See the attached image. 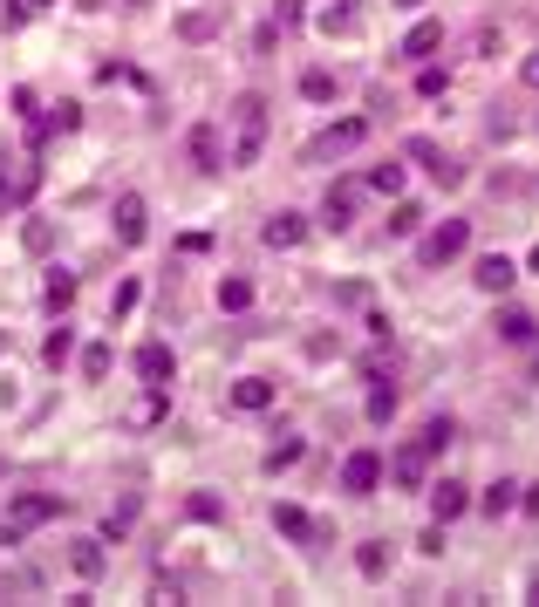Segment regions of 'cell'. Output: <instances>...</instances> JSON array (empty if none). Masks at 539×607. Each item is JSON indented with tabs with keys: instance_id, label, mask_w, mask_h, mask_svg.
Wrapping results in <instances>:
<instances>
[{
	"instance_id": "1",
	"label": "cell",
	"mask_w": 539,
	"mask_h": 607,
	"mask_svg": "<svg viewBox=\"0 0 539 607\" xmlns=\"http://www.w3.org/2000/svg\"><path fill=\"white\" fill-rule=\"evenodd\" d=\"M232 123V144H226V164L232 171H246V164H260V151H267V96H239L226 110Z\"/></svg>"
},
{
	"instance_id": "2",
	"label": "cell",
	"mask_w": 539,
	"mask_h": 607,
	"mask_svg": "<svg viewBox=\"0 0 539 607\" xmlns=\"http://www.w3.org/2000/svg\"><path fill=\"white\" fill-rule=\"evenodd\" d=\"M369 144V116H342V123H328L321 137H308V151H301V164H335V157L362 151Z\"/></svg>"
},
{
	"instance_id": "3",
	"label": "cell",
	"mask_w": 539,
	"mask_h": 607,
	"mask_svg": "<svg viewBox=\"0 0 539 607\" xmlns=\"http://www.w3.org/2000/svg\"><path fill=\"white\" fill-rule=\"evenodd\" d=\"M48 519H62V498L55 492H21L14 505H7V526H0V539L7 546H21L35 526H48Z\"/></svg>"
},
{
	"instance_id": "4",
	"label": "cell",
	"mask_w": 539,
	"mask_h": 607,
	"mask_svg": "<svg viewBox=\"0 0 539 607\" xmlns=\"http://www.w3.org/2000/svg\"><path fill=\"white\" fill-rule=\"evenodd\" d=\"M383 478H389V485H403V492H424V485H430V451H424V444H403V451L383 464Z\"/></svg>"
},
{
	"instance_id": "5",
	"label": "cell",
	"mask_w": 539,
	"mask_h": 607,
	"mask_svg": "<svg viewBox=\"0 0 539 607\" xmlns=\"http://www.w3.org/2000/svg\"><path fill=\"white\" fill-rule=\"evenodd\" d=\"M464 246H471V219H444V226L424 239V266H451Z\"/></svg>"
},
{
	"instance_id": "6",
	"label": "cell",
	"mask_w": 539,
	"mask_h": 607,
	"mask_svg": "<svg viewBox=\"0 0 539 607\" xmlns=\"http://www.w3.org/2000/svg\"><path fill=\"white\" fill-rule=\"evenodd\" d=\"M376 485H383V457H376V451H348L342 457V492L369 498Z\"/></svg>"
},
{
	"instance_id": "7",
	"label": "cell",
	"mask_w": 539,
	"mask_h": 607,
	"mask_svg": "<svg viewBox=\"0 0 539 607\" xmlns=\"http://www.w3.org/2000/svg\"><path fill=\"white\" fill-rule=\"evenodd\" d=\"M314 28L328 41H348V35H362V0H328L321 14H314Z\"/></svg>"
},
{
	"instance_id": "8",
	"label": "cell",
	"mask_w": 539,
	"mask_h": 607,
	"mask_svg": "<svg viewBox=\"0 0 539 607\" xmlns=\"http://www.w3.org/2000/svg\"><path fill=\"white\" fill-rule=\"evenodd\" d=\"M424 492H430L437 526H451V519H464V512H471V485H458V478H437V485H424Z\"/></svg>"
},
{
	"instance_id": "9",
	"label": "cell",
	"mask_w": 539,
	"mask_h": 607,
	"mask_svg": "<svg viewBox=\"0 0 539 607\" xmlns=\"http://www.w3.org/2000/svg\"><path fill=\"white\" fill-rule=\"evenodd\" d=\"M273 532H280V539H301V546H321V539H328V526L308 519L301 505H273Z\"/></svg>"
},
{
	"instance_id": "10",
	"label": "cell",
	"mask_w": 539,
	"mask_h": 607,
	"mask_svg": "<svg viewBox=\"0 0 539 607\" xmlns=\"http://www.w3.org/2000/svg\"><path fill=\"white\" fill-rule=\"evenodd\" d=\"M144 232H151V205H144L137 191H123V198H116V239H123V246H144Z\"/></svg>"
},
{
	"instance_id": "11",
	"label": "cell",
	"mask_w": 539,
	"mask_h": 607,
	"mask_svg": "<svg viewBox=\"0 0 539 607\" xmlns=\"http://www.w3.org/2000/svg\"><path fill=\"white\" fill-rule=\"evenodd\" d=\"M403 157H410V164H424V171L437 178V185H464V171H458V164H451L444 151H437L430 137H410V144H403Z\"/></svg>"
},
{
	"instance_id": "12",
	"label": "cell",
	"mask_w": 539,
	"mask_h": 607,
	"mask_svg": "<svg viewBox=\"0 0 539 607\" xmlns=\"http://www.w3.org/2000/svg\"><path fill=\"white\" fill-rule=\"evenodd\" d=\"M185 151H192L198 171H226V137H219V123H198L192 137H185Z\"/></svg>"
},
{
	"instance_id": "13",
	"label": "cell",
	"mask_w": 539,
	"mask_h": 607,
	"mask_svg": "<svg viewBox=\"0 0 539 607\" xmlns=\"http://www.w3.org/2000/svg\"><path fill=\"white\" fill-rule=\"evenodd\" d=\"M226 403L239 410V417H260V410H273V382L267 376H239L226 389Z\"/></svg>"
},
{
	"instance_id": "14",
	"label": "cell",
	"mask_w": 539,
	"mask_h": 607,
	"mask_svg": "<svg viewBox=\"0 0 539 607\" xmlns=\"http://www.w3.org/2000/svg\"><path fill=\"white\" fill-rule=\"evenodd\" d=\"M164 417H171V396H164L157 382H144V396H137V403L123 410V423H130V430H157Z\"/></svg>"
},
{
	"instance_id": "15",
	"label": "cell",
	"mask_w": 539,
	"mask_h": 607,
	"mask_svg": "<svg viewBox=\"0 0 539 607\" xmlns=\"http://www.w3.org/2000/svg\"><path fill=\"white\" fill-rule=\"evenodd\" d=\"M355 205H362V185H328V198H321V226L348 232L355 226Z\"/></svg>"
},
{
	"instance_id": "16",
	"label": "cell",
	"mask_w": 539,
	"mask_h": 607,
	"mask_svg": "<svg viewBox=\"0 0 539 607\" xmlns=\"http://www.w3.org/2000/svg\"><path fill=\"white\" fill-rule=\"evenodd\" d=\"M35 191H41V164H21L14 178H0V219H7V212H21Z\"/></svg>"
},
{
	"instance_id": "17",
	"label": "cell",
	"mask_w": 539,
	"mask_h": 607,
	"mask_svg": "<svg viewBox=\"0 0 539 607\" xmlns=\"http://www.w3.org/2000/svg\"><path fill=\"white\" fill-rule=\"evenodd\" d=\"M260 239H267L273 253H294V246L308 239V219H301V212H273L267 226H260Z\"/></svg>"
},
{
	"instance_id": "18",
	"label": "cell",
	"mask_w": 539,
	"mask_h": 607,
	"mask_svg": "<svg viewBox=\"0 0 539 607\" xmlns=\"http://www.w3.org/2000/svg\"><path fill=\"white\" fill-rule=\"evenodd\" d=\"M137 376L157 382V389H171V376H178V355H171L164 342H144V348H137Z\"/></svg>"
},
{
	"instance_id": "19",
	"label": "cell",
	"mask_w": 539,
	"mask_h": 607,
	"mask_svg": "<svg viewBox=\"0 0 539 607\" xmlns=\"http://www.w3.org/2000/svg\"><path fill=\"white\" fill-rule=\"evenodd\" d=\"M492 328H499V342H512V348H533L539 342V321L526 314V307H499V321H492Z\"/></svg>"
},
{
	"instance_id": "20",
	"label": "cell",
	"mask_w": 539,
	"mask_h": 607,
	"mask_svg": "<svg viewBox=\"0 0 539 607\" xmlns=\"http://www.w3.org/2000/svg\"><path fill=\"white\" fill-rule=\"evenodd\" d=\"M471 280H478V287H485V294H505V287H512V280H519V266L505 260V253H485V260L471 266Z\"/></svg>"
},
{
	"instance_id": "21",
	"label": "cell",
	"mask_w": 539,
	"mask_h": 607,
	"mask_svg": "<svg viewBox=\"0 0 539 607\" xmlns=\"http://www.w3.org/2000/svg\"><path fill=\"white\" fill-rule=\"evenodd\" d=\"M437 48H444V21H417V28L403 35V48H396V55H410V62H430Z\"/></svg>"
},
{
	"instance_id": "22",
	"label": "cell",
	"mask_w": 539,
	"mask_h": 607,
	"mask_svg": "<svg viewBox=\"0 0 539 607\" xmlns=\"http://www.w3.org/2000/svg\"><path fill=\"white\" fill-rule=\"evenodd\" d=\"M69 567H76L82 580H103V567H110V553H103V539H76V546H69Z\"/></svg>"
},
{
	"instance_id": "23",
	"label": "cell",
	"mask_w": 539,
	"mask_h": 607,
	"mask_svg": "<svg viewBox=\"0 0 539 607\" xmlns=\"http://www.w3.org/2000/svg\"><path fill=\"white\" fill-rule=\"evenodd\" d=\"M478 512H485V519H505V512H519V485H512V478L485 485V492H478Z\"/></svg>"
},
{
	"instance_id": "24",
	"label": "cell",
	"mask_w": 539,
	"mask_h": 607,
	"mask_svg": "<svg viewBox=\"0 0 539 607\" xmlns=\"http://www.w3.org/2000/svg\"><path fill=\"white\" fill-rule=\"evenodd\" d=\"M41 307H48V314H69V307H76V273H62V266H55V273H48V287H41Z\"/></svg>"
},
{
	"instance_id": "25",
	"label": "cell",
	"mask_w": 539,
	"mask_h": 607,
	"mask_svg": "<svg viewBox=\"0 0 539 607\" xmlns=\"http://www.w3.org/2000/svg\"><path fill=\"white\" fill-rule=\"evenodd\" d=\"M355 567H362V580H383L389 573V546L383 539H362V546H355Z\"/></svg>"
},
{
	"instance_id": "26",
	"label": "cell",
	"mask_w": 539,
	"mask_h": 607,
	"mask_svg": "<svg viewBox=\"0 0 539 607\" xmlns=\"http://www.w3.org/2000/svg\"><path fill=\"white\" fill-rule=\"evenodd\" d=\"M178 35H185V41H212V35H219V14H212V7H192V14H178Z\"/></svg>"
},
{
	"instance_id": "27",
	"label": "cell",
	"mask_w": 539,
	"mask_h": 607,
	"mask_svg": "<svg viewBox=\"0 0 539 607\" xmlns=\"http://www.w3.org/2000/svg\"><path fill=\"white\" fill-rule=\"evenodd\" d=\"M76 362H82V376H89V382H103V376L116 369V348H110V342H89Z\"/></svg>"
},
{
	"instance_id": "28",
	"label": "cell",
	"mask_w": 539,
	"mask_h": 607,
	"mask_svg": "<svg viewBox=\"0 0 539 607\" xmlns=\"http://www.w3.org/2000/svg\"><path fill=\"white\" fill-rule=\"evenodd\" d=\"M21 246H28L35 260H48V253H55V219H28V226H21Z\"/></svg>"
},
{
	"instance_id": "29",
	"label": "cell",
	"mask_w": 539,
	"mask_h": 607,
	"mask_svg": "<svg viewBox=\"0 0 539 607\" xmlns=\"http://www.w3.org/2000/svg\"><path fill=\"white\" fill-rule=\"evenodd\" d=\"M69 355H76V335H69V321H62V328L41 342V362H48V369H69Z\"/></svg>"
},
{
	"instance_id": "30",
	"label": "cell",
	"mask_w": 539,
	"mask_h": 607,
	"mask_svg": "<svg viewBox=\"0 0 539 607\" xmlns=\"http://www.w3.org/2000/svg\"><path fill=\"white\" fill-rule=\"evenodd\" d=\"M301 21H308V0H273V35H294V28H301Z\"/></svg>"
},
{
	"instance_id": "31",
	"label": "cell",
	"mask_w": 539,
	"mask_h": 607,
	"mask_svg": "<svg viewBox=\"0 0 539 607\" xmlns=\"http://www.w3.org/2000/svg\"><path fill=\"white\" fill-rule=\"evenodd\" d=\"M396 417V389H389V376L369 382V423H389Z\"/></svg>"
},
{
	"instance_id": "32",
	"label": "cell",
	"mask_w": 539,
	"mask_h": 607,
	"mask_svg": "<svg viewBox=\"0 0 539 607\" xmlns=\"http://www.w3.org/2000/svg\"><path fill=\"white\" fill-rule=\"evenodd\" d=\"M389 232H396V239H410V232H424V205H410V198H396V212H389Z\"/></svg>"
},
{
	"instance_id": "33",
	"label": "cell",
	"mask_w": 539,
	"mask_h": 607,
	"mask_svg": "<svg viewBox=\"0 0 539 607\" xmlns=\"http://www.w3.org/2000/svg\"><path fill=\"white\" fill-rule=\"evenodd\" d=\"M417 444H424V451L437 457V451H444V444H458V423H451V417H430V423H424V437H417Z\"/></svg>"
},
{
	"instance_id": "34",
	"label": "cell",
	"mask_w": 539,
	"mask_h": 607,
	"mask_svg": "<svg viewBox=\"0 0 539 607\" xmlns=\"http://www.w3.org/2000/svg\"><path fill=\"white\" fill-rule=\"evenodd\" d=\"M130 526H137V498H116V505H110V519H103V539H123Z\"/></svg>"
},
{
	"instance_id": "35",
	"label": "cell",
	"mask_w": 539,
	"mask_h": 607,
	"mask_svg": "<svg viewBox=\"0 0 539 607\" xmlns=\"http://www.w3.org/2000/svg\"><path fill=\"white\" fill-rule=\"evenodd\" d=\"M219 307H226V314H246V307H253V280H219Z\"/></svg>"
},
{
	"instance_id": "36",
	"label": "cell",
	"mask_w": 539,
	"mask_h": 607,
	"mask_svg": "<svg viewBox=\"0 0 539 607\" xmlns=\"http://www.w3.org/2000/svg\"><path fill=\"white\" fill-rule=\"evenodd\" d=\"M185 512H192L198 526H219V519H226V505H219L212 492H192V498H185Z\"/></svg>"
},
{
	"instance_id": "37",
	"label": "cell",
	"mask_w": 539,
	"mask_h": 607,
	"mask_svg": "<svg viewBox=\"0 0 539 607\" xmlns=\"http://www.w3.org/2000/svg\"><path fill=\"white\" fill-rule=\"evenodd\" d=\"M301 96H308V103H335V76H328V69H308V76H301Z\"/></svg>"
},
{
	"instance_id": "38",
	"label": "cell",
	"mask_w": 539,
	"mask_h": 607,
	"mask_svg": "<svg viewBox=\"0 0 539 607\" xmlns=\"http://www.w3.org/2000/svg\"><path fill=\"white\" fill-rule=\"evenodd\" d=\"M301 451H308L301 437H280V444L267 451V471H287V464H301Z\"/></svg>"
},
{
	"instance_id": "39",
	"label": "cell",
	"mask_w": 539,
	"mask_h": 607,
	"mask_svg": "<svg viewBox=\"0 0 539 607\" xmlns=\"http://www.w3.org/2000/svg\"><path fill=\"white\" fill-rule=\"evenodd\" d=\"M369 191H389V198H403V164H376V171H369Z\"/></svg>"
},
{
	"instance_id": "40",
	"label": "cell",
	"mask_w": 539,
	"mask_h": 607,
	"mask_svg": "<svg viewBox=\"0 0 539 607\" xmlns=\"http://www.w3.org/2000/svg\"><path fill=\"white\" fill-rule=\"evenodd\" d=\"M444 89H451V76H444L437 62H424V69H417V96H444Z\"/></svg>"
},
{
	"instance_id": "41",
	"label": "cell",
	"mask_w": 539,
	"mask_h": 607,
	"mask_svg": "<svg viewBox=\"0 0 539 607\" xmlns=\"http://www.w3.org/2000/svg\"><path fill=\"white\" fill-rule=\"evenodd\" d=\"M137 294H144V287H137V280H123V287H116V294H110V321H123V314L137 307Z\"/></svg>"
},
{
	"instance_id": "42",
	"label": "cell",
	"mask_w": 539,
	"mask_h": 607,
	"mask_svg": "<svg viewBox=\"0 0 539 607\" xmlns=\"http://www.w3.org/2000/svg\"><path fill=\"white\" fill-rule=\"evenodd\" d=\"M48 130H82V103H55V110H48Z\"/></svg>"
},
{
	"instance_id": "43",
	"label": "cell",
	"mask_w": 539,
	"mask_h": 607,
	"mask_svg": "<svg viewBox=\"0 0 539 607\" xmlns=\"http://www.w3.org/2000/svg\"><path fill=\"white\" fill-rule=\"evenodd\" d=\"M14 116H21V123H41V103H35V89H14Z\"/></svg>"
},
{
	"instance_id": "44",
	"label": "cell",
	"mask_w": 539,
	"mask_h": 607,
	"mask_svg": "<svg viewBox=\"0 0 539 607\" xmlns=\"http://www.w3.org/2000/svg\"><path fill=\"white\" fill-rule=\"evenodd\" d=\"M28 14H35V7H28V0H7V7H0V28H21V21H28Z\"/></svg>"
},
{
	"instance_id": "45",
	"label": "cell",
	"mask_w": 539,
	"mask_h": 607,
	"mask_svg": "<svg viewBox=\"0 0 539 607\" xmlns=\"http://www.w3.org/2000/svg\"><path fill=\"white\" fill-rule=\"evenodd\" d=\"M519 82H526V89H539V55H526V62H519Z\"/></svg>"
},
{
	"instance_id": "46",
	"label": "cell",
	"mask_w": 539,
	"mask_h": 607,
	"mask_svg": "<svg viewBox=\"0 0 539 607\" xmlns=\"http://www.w3.org/2000/svg\"><path fill=\"white\" fill-rule=\"evenodd\" d=\"M519 505H526V519H539V485H519Z\"/></svg>"
},
{
	"instance_id": "47",
	"label": "cell",
	"mask_w": 539,
	"mask_h": 607,
	"mask_svg": "<svg viewBox=\"0 0 539 607\" xmlns=\"http://www.w3.org/2000/svg\"><path fill=\"white\" fill-rule=\"evenodd\" d=\"M526 601H533V607H539V573H533V580H526Z\"/></svg>"
},
{
	"instance_id": "48",
	"label": "cell",
	"mask_w": 539,
	"mask_h": 607,
	"mask_svg": "<svg viewBox=\"0 0 539 607\" xmlns=\"http://www.w3.org/2000/svg\"><path fill=\"white\" fill-rule=\"evenodd\" d=\"M123 7H151V0H123Z\"/></svg>"
},
{
	"instance_id": "49",
	"label": "cell",
	"mask_w": 539,
	"mask_h": 607,
	"mask_svg": "<svg viewBox=\"0 0 539 607\" xmlns=\"http://www.w3.org/2000/svg\"><path fill=\"white\" fill-rule=\"evenodd\" d=\"M533 273H539V246H533Z\"/></svg>"
},
{
	"instance_id": "50",
	"label": "cell",
	"mask_w": 539,
	"mask_h": 607,
	"mask_svg": "<svg viewBox=\"0 0 539 607\" xmlns=\"http://www.w3.org/2000/svg\"><path fill=\"white\" fill-rule=\"evenodd\" d=\"M396 7H417V0H396Z\"/></svg>"
},
{
	"instance_id": "51",
	"label": "cell",
	"mask_w": 539,
	"mask_h": 607,
	"mask_svg": "<svg viewBox=\"0 0 539 607\" xmlns=\"http://www.w3.org/2000/svg\"><path fill=\"white\" fill-rule=\"evenodd\" d=\"M28 7H48V0H28Z\"/></svg>"
}]
</instances>
